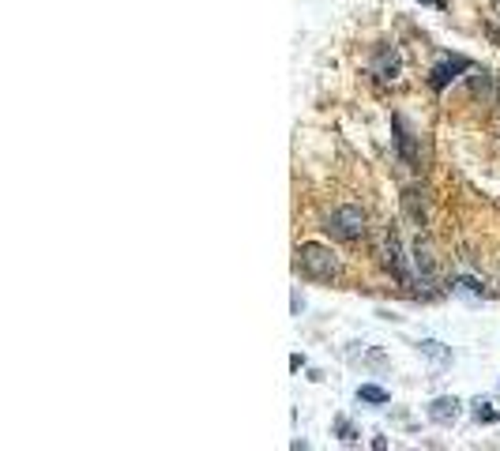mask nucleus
Segmentation results:
<instances>
[{"label":"nucleus","mask_w":500,"mask_h":451,"mask_svg":"<svg viewBox=\"0 0 500 451\" xmlns=\"http://www.w3.org/2000/svg\"><path fill=\"white\" fill-rule=\"evenodd\" d=\"M470 90H474V98L497 102V87H493V76H489V72H474V76H470Z\"/></svg>","instance_id":"1a4fd4ad"},{"label":"nucleus","mask_w":500,"mask_h":451,"mask_svg":"<svg viewBox=\"0 0 500 451\" xmlns=\"http://www.w3.org/2000/svg\"><path fill=\"white\" fill-rule=\"evenodd\" d=\"M339 432H342V440H346V444H354V440H357V432H354V425H350V421H339Z\"/></svg>","instance_id":"2eb2a0df"},{"label":"nucleus","mask_w":500,"mask_h":451,"mask_svg":"<svg viewBox=\"0 0 500 451\" xmlns=\"http://www.w3.org/2000/svg\"><path fill=\"white\" fill-rule=\"evenodd\" d=\"M429 418L437 421V425H451V421L459 418V399H455V395H444V399H437L429 407Z\"/></svg>","instance_id":"423d86ee"},{"label":"nucleus","mask_w":500,"mask_h":451,"mask_svg":"<svg viewBox=\"0 0 500 451\" xmlns=\"http://www.w3.org/2000/svg\"><path fill=\"white\" fill-rule=\"evenodd\" d=\"M421 354H425V357H433L437 365H448V361H451V350H444V346L437 343V338H425V343H421Z\"/></svg>","instance_id":"9b49d317"},{"label":"nucleus","mask_w":500,"mask_h":451,"mask_svg":"<svg viewBox=\"0 0 500 451\" xmlns=\"http://www.w3.org/2000/svg\"><path fill=\"white\" fill-rule=\"evenodd\" d=\"M414 267H418L421 286H433V282H437V256H433L429 237H418V241H414Z\"/></svg>","instance_id":"7ed1b4c3"},{"label":"nucleus","mask_w":500,"mask_h":451,"mask_svg":"<svg viewBox=\"0 0 500 451\" xmlns=\"http://www.w3.org/2000/svg\"><path fill=\"white\" fill-rule=\"evenodd\" d=\"M323 229H328L331 237H339V241H357V237L365 233V211L354 207V204H342L323 218Z\"/></svg>","instance_id":"f03ea898"},{"label":"nucleus","mask_w":500,"mask_h":451,"mask_svg":"<svg viewBox=\"0 0 500 451\" xmlns=\"http://www.w3.org/2000/svg\"><path fill=\"white\" fill-rule=\"evenodd\" d=\"M451 293H459V297H474V301L485 297V290H481L474 279H455V282H451Z\"/></svg>","instance_id":"ddd939ff"},{"label":"nucleus","mask_w":500,"mask_h":451,"mask_svg":"<svg viewBox=\"0 0 500 451\" xmlns=\"http://www.w3.org/2000/svg\"><path fill=\"white\" fill-rule=\"evenodd\" d=\"M459 72H470V60H467V57H444L437 68L429 72V87H433V90H444L451 79L459 76Z\"/></svg>","instance_id":"20e7f679"},{"label":"nucleus","mask_w":500,"mask_h":451,"mask_svg":"<svg viewBox=\"0 0 500 451\" xmlns=\"http://www.w3.org/2000/svg\"><path fill=\"white\" fill-rule=\"evenodd\" d=\"M373 72L380 79H395V76H399V57H395V49H380V53H376Z\"/></svg>","instance_id":"6e6552de"},{"label":"nucleus","mask_w":500,"mask_h":451,"mask_svg":"<svg viewBox=\"0 0 500 451\" xmlns=\"http://www.w3.org/2000/svg\"><path fill=\"white\" fill-rule=\"evenodd\" d=\"M474 418H478V421H485V425H497L500 413H497L493 407H489V402H481V399H478V402H474Z\"/></svg>","instance_id":"4468645a"},{"label":"nucleus","mask_w":500,"mask_h":451,"mask_svg":"<svg viewBox=\"0 0 500 451\" xmlns=\"http://www.w3.org/2000/svg\"><path fill=\"white\" fill-rule=\"evenodd\" d=\"M384 267L395 274L399 282H406V267H403V245H399V233L387 229L384 233Z\"/></svg>","instance_id":"39448f33"},{"label":"nucleus","mask_w":500,"mask_h":451,"mask_svg":"<svg viewBox=\"0 0 500 451\" xmlns=\"http://www.w3.org/2000/svg\"><path fill=\"white\" fill-rule=\"evenodd\" d=\"M357 399H361V402H373V407H384V402H387V391L376 388V384H361V388H357Z\"/></svg>","instance_id":"f8f14e48"},{"label":"nucleus","mask_w":500,"mask_h":451,"mask_svg":"<svg viewBox=\"0 0 500 451\" xmlns=\"http://www.w3.org/2000/svg\"><path fill=\"white\" fill-rule=\"evenodd\" d=\"M298 267L309 274V279H335L339 274V256L331 252L328 245L305 241V245H298Z\"/></svg>","instance_id":"f257e3e1"},{"label":"nucleus","mask_w":500,"mask_h":451,"mask_svg":"<svg viewBox=\"0 0 500 451\" xmlns=\"http://www.w3.org/2000/svg\"><path fill=\"white\" fill-rule=\"evenodd\" d=\"M421 4H433V8H444V0H421Z\"/></svg>","instance_id":"dca6fc26"},{"label":"nucleus","mask_w":500,"mask_h":451,"mask_svg":"<svg viewBox=\"0 0 500 451\" xmlns=\"http://www.w3.org/2000/svg\"><path fill=\"white\" fill-rule=\"evenodd\" d=\"M403 207H406V215H410L414 222L425 226V199H421L418 188H406V192H403Z\"/></svg>","instance_id":"9d476101"},{"label":"nucleus","mask_w":500,"mask_h":451,"mask_svg":"<svg viewBox=\"0 0 500 451\" xmlns=\"http://www.w3.org/2000/svg\"><path fill=\"white\" fill-rule=\"evenodd\" d=\"M392 124H395V143H399L403 158L410 162L414 170H418V151H414V132H410V128H406V121H403V117H395Z\"/></svg>","instance_id":"0eeeda50"}]
</instances>
